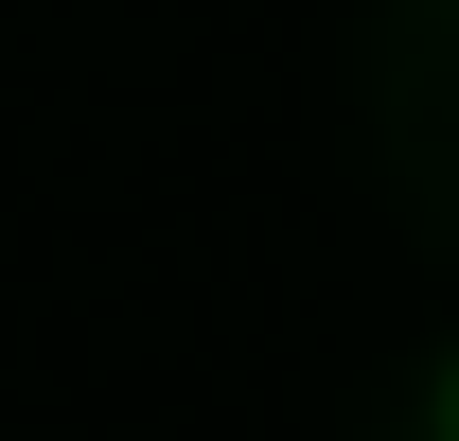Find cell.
I'll return each mask as SVG.
<instances>
[{"label":"cell","instance_id":"cell-1","mask_svg":"<svg viewBox=\"0 0 459 441\" xmlns=\"http://www.w3.org/2000/svg\"><path fill=\"white\" fill-rule=\"evenodd\" d=\"M424 441H459V353H442V388H424Z\"/></svg>","mask_w":459,"mask_h":441}]
</instances>
